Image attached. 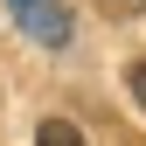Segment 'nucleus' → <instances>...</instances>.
<instances>
[{
    "label": "nucleus",
    "instance_id": "f257e3e1",
    "mask_svg": "<svg viewBox=\"0 0 146 146\" xmlns=\"http://www.w3.org/2000/svg\"><path fill=\"white\" fill-rule=\"evenodd\" d=\"M7 7L21 14V28L35 35V42H49V49L70 42V7H63V0H7Z\"/></svg>",
    "mask_w": 146,
    "mask_h": 146
},
{
    "label": "nucleus",
    "instance_id": "f03ea898",
    "mask_svg": "<svg viewBox=\"0 0 146 146\" xmlns=\"http://www.w3.org/2000/svg\"><path fill=\"white\" fill-rule=\"evenodd\" d=\"M35 146H84V132L70 118H42V132H35Z\"/></svg>",
    "mask_w": 146,
    "mask_h": 146
},
{
    "label": "nucleus",
    "instance_id": "7ed1b4c3",
    "mask_svg": "<svg viewBox=\"0 0 146 146\" xmlns=\"http://www.w3.org/2000/svg\"><path fill=\"white\" fill-rule=\"evenodd\" d=\"M125 84H132V98H139V111H146V56H139L132 70H125Z\"/></svg>",
    "mask_w": 146,
    "mask_h": 146
},
{
    "label": "nucleus",
    "instance_id": "20e7f679",
    "mask_svg": "<svg viewBox=\"0 0 146 146\" xmlns=\"http://www.w3.org/2000/svg\"><path fill=\"white\" fill-rule=\"evenodd\" d=\"M104 7H139V0H104Z\"/></svg>",
    "mask_w": 146,
    "mask_h": 146
}]
</instances>
